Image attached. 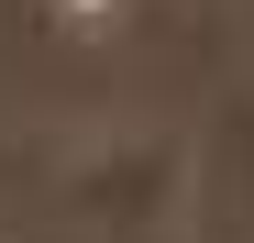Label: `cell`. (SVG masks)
I'll list each match as a JSON object with an SVG mask.
<instances>
[{
    "mask_svg": "<svg viewBox=\"0 0 254 243\" xmlns=\"http://www.w3.org/2000/svg\"><path fill=\"white\" fill-rule=\"evenodd\" d=\"M133 11L144 0H33V22L66 33V45H111V33H133Z\"/></svg>",
    "mask_w": 254,
    "mask_h": 243,
    "instance_id": "6da1fadb",
    "label": "cell"
}]
</instances>
